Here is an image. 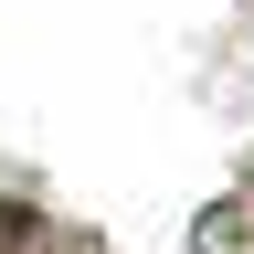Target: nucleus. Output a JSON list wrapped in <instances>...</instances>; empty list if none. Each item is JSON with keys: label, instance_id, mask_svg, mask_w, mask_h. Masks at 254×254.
Here are the masks:
<instances>
[{"label": "nucleus", "instance_id": "f257e3e1", "mask_svg": "<svg viewBox=\"0 0 254 254\" xmlns=\"http://www.w3.org/2000/svg\"><path fill=\"white\" fill-rule=\"evenodd\" d=\"M21 244H32V212H21V201H0V254H21Z\"/></svg>", "mask_w": 254, "mask_h": 254}]
</instances>
